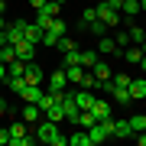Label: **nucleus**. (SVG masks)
<instances>
[{"label": "nucleus", "mask_w": 146, "mask_h": 146, "mask_svg": "<svg viewBox=\"0 0 146 146\" xmlns=\"http://www.w3.org/2000/svg\"><path fill=\"white\" fill-rule=\"evenodd\" d=\"M88 33H94V36H104V33H107V26H104L101 20H94L91 26H88Z\"/></svg>", "instance_id": "2f4dec72"}, {"label": "nucleus", "mask_w": 146, "mask_h": 146, "mask_svg": "<svg viewBox=\"0 0 146 146\" xmlns=\"http://www.w3.org/2000/svg\"><path fill=\"white\" fill-rule=\"evenodd\" d=\"M91 114H94V120H107V117H114V107H110V101H104V98H94Z\"/></svg>", "instance_id": "423d86ee"}, {"label": "nucleus", "mask_w": 146, "mask_h": 146, "mask_svg": "<svg viewBox=\"0 0 146 146\" xmlns=\"http://www.w3.org/2000/svg\"><path fill=\"white\" fill-rule=\"evenodd\" d=\"M98 84H101V81L94 78L91 72H84V75H81V81H78V88H91V91H98Z\"/></svg>", "instance_id": "c756f323"}, {"label": "nucleus", "mask_w": 146, "mask_h": 146, "mask_svg": "<svg viewBox=\"0 0 146 146\" xmlns=\"http://www.w3.org/2000/svg\"><path fill=\"white\" fill-rule=\"evenodd\" d=\"M94 20H98V10H94V7H84V13H81V23H78V29H88Z\"/></svg>", "instance_id": "4be33fe9"}, {"label": "nucleus", "mask_w": 146, "mask_h": 146, "mask_svg": "<svg viewBox=\"0 0 146 146\" xmlns=\"http://www.w3.org/2000/svg\"><path fill=\"white\" fill-rule=\"evenodd\" d=\"M58 10H62V3H55V0H46V3H42L36 13H42V16H58Z\"/></svg>", "instance_id": "5701e85b"}, {"label": "nucleus", "mask_w": 146, "mask_h": 146, "mask_svg": "<svg viewBox=\"0 0 146 146\" xmlns=\"http://www.w3.org/2000/svg\"><path fill=\"white\" fill-rule=\"evenodd\" d=\"M36 143H49V146H68V136L58 133V123L49 117H42L36 123Z\"/></svg>", "instance_id": "f257e3e1"}, {"label": "nucleus", "mask_w": 146, "mask_h": 146, "mask_svg": "<svg viewBox=\"0 0 146 146\" xmlns=\"http://www.w3.org/2000/svg\"><path fill=\"white\" fill-rule=\"evenodd\" d=\"M0 29H7V20H3V13H0Z\"/></svg>", "instance_id": "a19ab883"}, {"label": "nucleus", "mask_w": 146, "mask_h": 146, "mask_svg": "<svg viewBox=\"0 0 146 146\" xmlns=\"http://www.w3.org/2000/svg\"><path fill=\"white\" fill-rule=\"evenodd\" d=\"M68 146H91V140H88V130L75 127V133L68 136Z\"/></svg>", "instance_id": "aec40b11"}, {"label": "nucleus", "mask_w": 146, "mask_h": 146, "mask_svg": "<svg viewBox=\"0 0 146 146\" xmlns=\"http://www.w3.org/2000/svg\"><path fill=\"white\" fill-rule=\"evenodd\" d=\"M127 88H130V98H133V101H143V98H146V75L130 78V84H127Z\"/></svg>", "instance_id": "9d476101"}, {"label": "nucleus", "mask_w": 146, "mask_h": 146, "mask_svg": "<svg viewBox=\"0 0 146 146\" xmlns=\"http://www.w3.org/2000/svg\"><path fill=\"white\" fill-rule=\"evenodd\" d=\"M140 68H143V75H146V55H143V58H140Z\"/></svg>", "instance_id": "ea45409f"}, {"label": "nucleus", "mask_w": 146, "mask_h": 146, "mask_svg": "<svg viewBox=\"0 0 146 146\" xmlns=\"http://www.w3.org/2000/svg\"><path fill=\"white\" fill-rule=\"evenodd\" d=\"M114 42H117L120 49H127V46H130V33H117V36H114Z\"/></svg>", "instance_id": "473e14b6"}, {"label": "nucleus", "mask_w": 146, "mask_h": 146, "mask_svg": "<svg viewBox=\"0 0 146 146\" xmlns=\"http://www.w3.org/2000/svg\"><path fill=\"white\" fill-rule=\"evenodd\" d=\"M23 26H26V20H13V23H7V36H10V46L16 39H23Z\"/></svg>", "instance_id": "f3484780"}, {"label": "nucleus", "mask_w": 146, "mask_h": 146, "mask_svg": "<svg viewBox=\"0 0 146 146\" xmlns=\"http://www.w3.org/2000/svg\"><path fill=\"white\" fill-rule=\"evenodd\" d=\"M114 136V117H107V120H94V123L88 127V140L91 146H98V143H104Z\"/></svg>", "instance_id": "f03ea898"}, {"label": "nucleus", "mask_w": 146, "mask_h": 146, "mask_svg": "<svg viewBox=\"0 0 146 146\" xmlns=\"http://www.w3.org/2000/svg\"><path fill=\"white\" fill-rule=\"evenodd\" d=\"M123 58H127L130 65H140V58H143V49H140V46H133V42H130V46H127V52H123Z\"/></svg>", "instance_id": "412c9836"}, {"label": "nucleus", "mask_w": 146, "mask_h": 146, "mask_svg": "<svg viewBox=\"0 0 146 146\" xmlns=\"http://www.w3.org/2000/svg\"><path fill=\"white\" fill-rule=\"evenodd\" d=\"M127 120H130V130L133 133H143L146 130V114H133V117H127Z\"/></svg>", "instance_id": "a878e982"}, {"label": "nucleus", "mask_w": 146, "mask_h": 146, "mask_svg": "<svg viewBox=\"0 0 146 146\" xmlns=\"http://www.w3.org/2000/svg\"><path fill=\"white\" fill-rule=\"evenodd\" d=\"M133 140L140 143V146H146V130H143V133H133Z\"/></svg>", "instance_id": "c9c22d12"}, {"label": "nucleus", "mask_w": 146, "mask_h": 146, "mask_svg": "<svg viewBox=\"0 0 146 146\" xmlns=\"http://www.w3.org/2000/svg\"><path fill=\"white\" fill-rule=\"evenodd\" d=\"M0 114H10V104H7L3 98H0Z\"/></svg>", "instance_id": "e433bc0d"}, {"label": "nucleus", "mask_w": 146, "mask_h": 146, "mask_svg": "<svg viewBox=\"0 0 146 146\" xmlns=\"http://www.w3.org/2000/svg\"><path fill=\"white\" fill-rule=\"evenodd\" d=\"M110 81H114V88H127V84H130V75L117 72V75H110Z\"/></svg>", "instance_id": "7c9ffc66"}, {"label": "nucleus", "mask_w": 146, "mask_h": 146, "mask_svg": "<svg viewBox=\"0 0 146 146\" xmlns=\"http://www.w3.org/2000/svg\"><path fill=\"white\" fill-rule=\"evenodd\" d=\"M104 3L110 7V10H117V13H120V7H123V0H104Z\"/></svg>", "instance_id": "72a5a7b5"}, {"label": "nucleus", "mask_w": 146, "mask_h": 146, "mask_svg": "<svg viewBox=\"0 0 146 146\" xmlns=\"http://www.w3.org/2000/svg\"><path fill=\"white\" fill-rule=\"evenodd\" d=\"M42 117H49V120H55V123H58V120H65V110H62V104H52V107L42 110Z\"/></svg>", "instance_id": "393cba45"}, {"label": "nucleus", "mask_w": 146, "mask_h": 146, "mask_svg": "<svg viewBox=\"0 0 146 146\" xmlns=\"http://www.w3.org/2000/svg\"><path fill=\"white\" fill-rule=\"evenodd\" d=\"M127 33H130V42H133V46H140V42L146 39V26H130Z\"/></svg>", "instance_id": "cd10ccee"}, {"label": "nucleus", "mask_w": 146, "mask_h": 146, "mask_svg": "<svg viewBox=\"0 0 146 146\" xmlns=\"http://www.w3.org/2000/svg\"><path fill=\"white\" fill-rule=\"evenodd\" d=\"M94 10H98V20H101V23H104V26H107V29H114V26H117V23H120V13H117V10H110V7L104 3V0H101V3H98V7H94Z\"/></svg>", "instance_id": "20e7f679"}, {"label": "nucleus", "mask_w": 146, "mask_h": 146, "mask_svg": "<svg viewBox=\"0 0 146 146\" xmlns=\"http://www.w3.org/2000/svg\"><path fill=\"white\" fill-rule=\"evenodd\" d=\"M42 3H46V0H29V7H33V10H39Z\"/></svg>", "instance_id": "4c0bfd02"}, {"label": "nucleus", "mask_w": 146, "mask_h": 146, "mask_svg": "<svg viewBox=\"0 0 146 146\" xmlns=\"http://www.w3.org/2000/svg\"><path fill=\"white\" fill-rule=\"evenodd\" d=\"M23 120H26V123H39V120H42L39 104H33V101H23Z\"/></svg>", "instance_id": "f8f14e48"}, {"label": "nucleus", "mask_w": 146, "mask_h": 146, "mask_svg": "<svg viewBox=\"0 0 146 146\" xmlns=\"http://www.w3.org/2000/svg\"><path fill=\"white\" fill-rule=\"evenodd\" d=\"M62 72H65V78H68V84H78V81H81V75L88 72V68H81V65H65Z\"/></svg>", "instance_id": "6ab92c4d"}, {"label": "nucleus", "mask_w": 146, "mask_h": 146, "mask_svg": "<svg viewBox=\"0 0 146 146\" xmlns=\"http://www.w3.org/2000/svg\"><path fill=\"white\" fill-rule=\"evenodd\" d=\"M65 33H68V26H65V20H62V16H52V20H49V26H46V33H42V46L55 49V42L62 39Z\"/></svg>", "instance_id": "7ed1b4c3"}, {"label": "nucleus", "mask_w": 146, "mask_h": 146, "mask_svg": "<svg viewBox=\"0 0 146 146\" xmlns=\"http://www.w3.org/2000/svg\"><path fill=\"white\" fill-rule=\"evenodd\" d=\"M98 58H101L98 49H81V52H78V65H81V68H91Z\"/></svg>", "instance_id": "2eb2a0df"}, {"label": "nucleus", "mask_w": 146, "mask_h": 146, "mask_svg": "<svg viewBox=\"0 0 146 146\" xmlns=\"http://www.w3.org/2000/svg\"><path fill=\"white\" fill-rule=\"evenodd\" d=\"M75 104H78V110H91L94 91H91V88H78V91H75Z\"/></svg>", "instance_id": "1a4fd4ad"}, {"label": "nucleus", "mask_w": 146, "mask_h": 146, "mask_svg": "<svg viewBox=\"0 0 146 146\" xmlns=\"http://www.w3.org/2000/svg\"><path fill=\"white\" fill-rule=\"evenodd\" d=\"M23 78H26L29 84H42V78H46V72H42V65L39 62H26V72H23Z\"/></svg>", "instance_id": "0eeeda50"}, {"label": "nucleus", "mask_w": 146, "mask_h": 146, "mask_svg": "<svg viewBox=\"0 0 146 146\" xmlns=\"http://www.w3.org/2000/svg\"><path fill=\"white\" fill-rule=\"evenodd\" d=\"M55 3H68V0H55Z\"/></svg>", "instance_id": "37998d69"}, {"label": "nucleus", "mask_w": 146, "mask_h": 146, "mask_svg": "<svg viewBox=\"0 0 146 146\" xmlns=\"http://www.w3.org/2000/svg\"><path fill=\"white\" fill-rule=\"evenodd\" d=\"M55 49H58V52L65 55V52H72V49H78V46H75V39H72V36H68V33H65V36H62V39L55 42Z\"/></svg>", "instance_id": "bb28decb"}, {"label": "nucleus", "mask_w": 146, "mask_h": 146, "mask_svg": "<svg viewBox=\"0 0 146 146\" xmlns=\"http://www.w3.org/2000/svg\"><path fill=\"white\" fill-rule=\"evenodd\" d=\"M42 33H46V29H42L39 23H26V26H23V36H26L29 42H36V46L42 42Z\"/></svg>", "instance_id": "dca6fc26"}, {"label": "nucleus", "mask_w": 146, "mask_h": 146, "mask_svg": "<svg viewBox=\"0 0 146 146\" xmlns=\"http://www.w3.org/2000/svg\"><path fill=\"white\" fill-rule=\"evenodd\" d=\"M88 72H91V75H94L98 81H110V75H114V72H110V65H107V58H104V55H101L98 62H94V65L88 68Z\"/></svg>", "instance_id": "6e6552de"}, {"label": "nucleus", "mask_w": 146, "mask_h": 146, "mask_svg": "<svg viewBox=\"0 0 146 146\" xmlns=\"http://www.w3.org/2000/svg\"><path fill=\"white\" fill-rule=\"evenodd\" d=\"M3 78H7V65L0 62V81H3Z\"/></svg>", "instance_id": "58836bf2"}, {"label": "nucleus", "mask_w": 146, "mask_h": 146, "mask_svg": "<svg viewBox=\"0 0 146 146\" xmlns=\"http://www.w3.org/2000/svg\"><path fill=\"white\" fill-rule=\"evenodd\" d=\"M110 98H114L117 104H130V101H133V98H130V88H114V94H110Z\"/></svg>", "instance_id": "c85d7f7f"}, {"label": "nucleus", "mask_w": 146, "mask_h": 146, "mask_svg": "<svg viewBox=\"0 0 146 146\" xmlns=\"http://www.w3.org/2000/svg\"><path fill=\"white\" fill-rule=\"evenodd\" d=\"M3 10H7V0H0V13H3Z\"/></svg>", "instance_id": "79ce46f5"}, {"label": "nucleus", "mask_w": 146, "mask_h": 146, "mask_svg": "<svg viewBox=\"0 0 146 146\" xmlns=\"http://www.w3.org/2000/svg\"><path fill=\"white\" fill-rule=\"evenodd\" d=\"M49 20H52V16H42V13H36V23H39V26H42V29H46V26H49Z\"/></svg>", "instance_id": "f704fd0d"}, {"label": "nucleus", "mask_w": 146, "mask_h": 146, "mask_svg": "<svg viewBox=\"0 0 146 146\" xmlns=\"http://www.w3.org/2000/svg\"><path fill=\"white\" fill-rule=\"evenodd\" d=\"M13 49H16V58H23V62H29V58L36 55V42H29L26 36L16 39V42H13Z\"/></svg>", "instance_id": "39448f33"}, {"label": "nucleus", "mask_w": 146, "mask_h": 146, "mask_svg": "<svg viewBox=\"0 0 146 146\" xmlns=\"http://www.w3.org/2000/svg\"><path fill=\"white\" fill-rule=\"evenodd\" d=\"M136 13H143L140 0H123V7H120V16H127V20H133Z\"/></svg>", "instance_id": "a211bd4d"}, {"label": "nucleus", "mask_w": 146, "mask_h": 146, "mask_svg": "<svg viewBox=\"0 0 146 146\" xmlns=\"http://www.w3.org/2000/svg\"><path fill=\"white\" fill-rule=\"evenodd\" d=\"M68 84V78H65V72L58 68V72H52V84H49V91H62Z\"/></svg>", "instance_id": "b1692460"}, {"label": "nucleus", "mask_w": 146, "mask_h": 146, "mask_svg": "<svg viewBox=\"0 0 146 146\" xmlns=\"http://www.w3.org/2000/svg\"><path fill=\"white\" fill-rule=\"evenodd\" d=\"M42 94H46V88H42V84H29V81H26V88L20 91V98H23V101H33V104H39Z\"/></svg>", "instance_id": "9b49d317"}, {"label": "nucleus", "mask_w": 146, "mask_h": 146, "mask_svg": "<svg viewBox=\"0 0 146 146\" xmlns=\"http://www.w3.org/2000/svg\"><path fill=\"white\" fill-rule=\"evenodd\" d=\"M114 136H117V140H130V136H133V130H130V120H120V117H114Z\"/></svg>", "instance_id": "4468645a"}, {"label": "nucleus", "mask_w": 146, "mask_h": 146, "mask_svg": "<svg viewBox=\"0 0 146 146\" xmlns=\"http://www.w3.org/2000/svg\"><path fill=\"white\" fill-rule=\"evenodd\" d=\"M98 52H101V55H117L120 46L114 42V36H107V33H104V36H101V42H98Z\"/></svg>", "instance_id": "ddd939ff"}]
</instances>
